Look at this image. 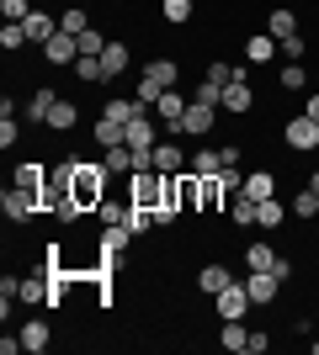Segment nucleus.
<instances>
[{"instance_id":"obj_20","label":"nucleus","mask_w":319,"mask_h":355,"mask_svg":"<svg viewBox=\"0 0 319 355\" xmlns=\"http://www.w3.org/2000/svg\"><path fill=\"white\" fill-rule=\"evenodd\" d=\"M266 32H272L277 43H282V37H298V16H293L288 6H277V11L266 16Z\"/></svg>"},{"instance_id":"obj_48","label":"nucleus","mask_w":319,"mask_h":355,"mask_svg":"<svg viewBox=\"0 0 319 355\" xmlns=\"http://www.w3.org/2000/svg\"><path fill=\"white\" fill-rule=\"evenodd\" d=\"M314 355H319V340H314Z\"/></svg>"},{"instance_id":"obj_23","label":"nucleus","mask_w":319,"mask_h":355,"mask_svg":"<svg viewBox=\"0 0 319 355\" xmlns=\"http://www.w3.org/2000/svg\"><path fill=\"white\" fill-rule=\"evenodd\" d=\"M96 144H101V148H117V144H128V122H112V117H101V122H96Z\"/></svg>"},{"instance_id":"obj_32","label":"nucleus","mask_w":319,"mask_h":355,"mask_svg":"<svg viewBox=\"0 0 319 355\" xmlns=\"http://www.w3.org/2000/svg\"><path fill=\"white\" fill-rule=\"evenodd\" d=\"M22 27H27V37H32V43H48V37H54V32H59V27H54V21H48L43 11H32L27 21H22Z\"/></svg>"},{"instance_id":"obj_1","label":"nucleus","mask_w":319,"mask_h":355,"mask_svg":"<svg viewBox=\"0 0 319 355\" xmlns=\"http://www.w3.org/2000/svg\"><path fill=\"white\" fill-rule=\"evenodd\" d=\"M75 164V207L96 212L106 202V164L101 159H69Z\"/></svg>"},{"instance_id":"obj_39","label":"nucleus","mask_w":319,"mask_h":355,"mask_svg":"<svg viewBox=\"0 0 319 355\" xmlns=\"http://www.w3.org/2000/svg\"><path fill=\"white\" fill-rule=\"evenodd\" d=\"M293 212H298V218H319V196H314V191L304 186V191L293 196Z\"/></svg>"},{"instance_id":"obj_19","label":"nucleus","mask_w":319,"mask_h":355,"mask_svg":"<svg viewBox=\"0 0 319 355\" xmlns=\"http://www.w3.org/2000/svg\"><path fill=\"white\" fill-rule=\"evenodd\" d=\"M256 106V96H250V85L245 80H234V85H224V112H234V117H245Z\"/></svg>"},{"instance_id":"obj_25","label":"nucleus","mask_w":319,"mask_h":355,"mask_svg":"<svg viewBox=\"0 0 319 355\" xmlns=\"http://www.w3.org/2000/svg\"><path fill=\"white\" fill-rule=\"evenodd\" d=\"M229 282H234V276H229V266H202V270H197V286H202L208 297H213V292H224Z\"/></svg>"},{"instance_id":"obj_28","label":"nucleus","mask_w":319,"mask_h":355,"mask_svg":"<svg viewBox=\"0 0 319 355\" xmlns=\"http://www.w3.org/2000/svg\"><path fill=\"white\" fill-rule=\"evenodd\" d=\"M293 207H282V202H277V196H266V202H261L256 207V228H277V223L288 218Z\"/></svg>"},{"instance_id":"obj_31","label":"nucleus","mask_w":319,"mask_h":355,"mask_svg":"<svg viewBox=\"0 0 319 355\" xmlns=\"http://www.w3.org/2000/svg\"><path fill=\"white\" fill-rule=\"evenodd\" d=\"M272 260H277V250H272V244H266V239L245 250V266H250V270H272Z\"/></svg>"},{"instance_id":"obj_12","label":"nucleus","mask_w":319,"mask_h":355,"mask_svg":"<svg viewBox=\"0 0 319 355\" xmlns=\"http://www.w3.org/2000/svg\"><path fill=\"white\" fill-rule=\"evenodd\" d=\"M133 64V53H128V43H106L101 48V80H117L122 69Z\"/></svg>"},{"instance_id":"obj_21","label":"nucleus","mask_w":319,"mask_h":355,"mask_svg":"<svg viewBox=\"0 0 319 355\" xmlns=\"http://www.w3.org/2000/svg\"><path fill=\"white\" fill-rule=\"evenodd\" d=\"M48 345H54V329H48L43 318L22 324V350H48Z\"/></svg>"},{"instance_id":"obj_29","label":"nucleus","mask_w":319,"mask_h":355,"mask_svg":"<svg viewBox=\"0 0 319 355\" xmlns=\"http://www.w3.org/2000/svg\"><path fill=\"white\" fill-rule=\"evenodd\" d=\"M256 207H261V202H250L245 191H234V202H229V218L240 223V228H250V223H256Z\"/></svg>"},{"instance_id":"obj_47","label":"nucleus","mask_w":319,"mask_h":355,"mask_svg":"<svg viewBox=\"0 0 319 355\" xmlns=\"http://www.w3.org/2000/svg\"><path fill=\"white\" fill-rule=\"evenodd\" d=\"M309 191H314V196H319V170H314V175H309Z\"/></svg>"},{"instance_id":"obj_37","label":"nucleus","mask_w":319,"mask_h":355,"mask_svg":"<svg viewBox=\"0 0 319 355\" xmlns=\"http://www.w3.org/2000/svg\"><path fill=\"white\" fill-rule=\"evenodd\" d=\"M101 48H106V37L96 27H85L80 32V53H85V59H101Z\"/></svg>"},{"instance_id":"obj_38","label":"nucleus","mask_w":319,"mask_h":355,"mask_svg":"<svg viewBox=\"0 0 319 355\" xmlns=\"http://www.w3.org/2000/svg\"><path fill=\"white\" fill-rule=\"evenodd\" d=\"M192 101H202V106H224V85H213V80H202V85L192 90Z\"/></svg>"},{"instance_id":"obj_22","label":"nucleus","mask_w":319,"mask_h":355,"mask_svg":"<svg viewBox=\"0 0 319 355\" xmlns=\"http://www.w3.org/2000/svg\"><path fill=\"white\" fill-rule=\"evenodd\" d=\"M186 96L181 90H165V96H160V101H154V112H160V122H181V112H186Z\"/></svg>"},{"instance_id":"obj_14","label":"nucleus","mask_w":319,"mask_h":355,"mask_svg":"<svg viewBox=\"0 0 319 355\" xmlns=\"http://www.w3.org/2000/svg\"><path fill=\"white\" fill-rule=\"evenodd\" d=\"M277 53H282V48H277L272 32H256V37H245V59H250V64H272Z\"/></svg>"},{"instance_id":"obj_43","label":"nucleus","mask_w":319,"mask_h":355,"mask_svg":"<svg viewBox=\"0 0 319 355\" xmlns=\"http://www.w3.org/2000/svg\"><path fill=\"white\" fill-rule=\"evenodd\" d=\"M0 11H6V21H27L32 6H27V0H0Z\"/></svg>"},{"instance_id":"obj_10","label":"nucleus","mask_w":319,"mask_h":355,"mask_svg":"<svg viewBox=\"0 0 319 355\" xmlns=\"http://www.w3.org/2000/svg\"><path fill=\"white\" fill-rule=\"evenodd\" d=\"M224 180H218V175H197V212H218V207H224Z\"/></svg>"},{"instance_id":"obj_9","label":"nucleus","mask_w":319,"mask_h":355,"mask_svg":"<svg viewBox=\"0 0 319 355\" xmlns=\"http://www.w3.org/2000/svg\"><path fill=\"white\" fill-rule=\"evenodd\" d=\"M144 80H149V85H160V90H176L181 64H176V59H149V64H144Z\"/></svg>"},{"instance_id":"obj_35","label":"nucleus","mask_w":319,"mask_h":355,"mask_svg":"<svg viewBox=\"0 0 319 355\" xmlns=\"http://www.w3.org/2000/svg\"><path fill=\"white\" fill-rule=\"evenodd\" d=\"M22 43H32L27 27H22V21H6V27H0V48H11V53H16Z\"/></svg>"},{"instance_id":"obj_6","label":"nucleus","mask_w":319,"mask_h":355,"mask_svg":"<svg viewBox=\"0 0 319 355\" xmlns=\"http://www.w3.org/2000/svg\"><path fill=\"white\" fill-rule=\"evenodd\" d=\"M213 302H218V318H245V313L256 308V302H250V292H245V286H234V282H229L224 292H213Z\"/></svg>"},{"instance_id":"obj_11","label":"nucleus","mask_w":319,"mask_h":355,"mask_svg":"<svg viewBox=\"0 0 319 355\" xmlns=\"http://www.w3.org/2000/svg\"><path fill=\"white\" fill-rule=\"evenodd\" d=\"M43 128H54V133H75V128H80V106H75V101H64V96H59V101H54V112H48V122H43Z\"/></svg>"},{"instance_id":"obj_13","label":"nucleus","mask_w":319,"mask_h":355,"mask_svg":"<svg viewBox=\"0 0 319 355\" xmlns=\"http://www.w3.org/2000/svg\"><path fill=\"white\" fill-rule=\"evenodd\" d=\"M101 164H106V175H133L138 159H133V148L117 144V148H101Z\"/></svg>"},{"instance_id":"obj_5","label":"nucleus","mask_w":319,"mask_h":355,"mask_svg":"<svg viewBox=\"0 0 319 355\" xmlns=\"http://www.w3.org/2000/svg\"><path fill=\"white\" fill-rule=\"evenodd\" d=\"M43 59L54 64V69H59V64H75V59H80V37L59 27V32H54V37L43 43Z\"/></svg>"},{"instance_id":"obj_26","label":"nucleus","mask_w":319,"mask_h":355,"mask_svg":"<svg viewBox=\"0 0 319 355\" xmlns=\"http://www.w3.org/2000/svg\"><path fill=\"white\" fill-rule=\"evenodd\" d=\"M54 101H59V96H54V85L32 90V101H27V117H32V122H48V112H54Z\"/></svg>"},{"instance_id":"obj_3","label":"nucleus","mask_w":319,"mask_h":355,"mask_svg":"<svg viewBox=\"0 0 319 355\" xmlns=\"http://www.w3.org/2000/svg\"><path fill=\"white\" fill-rule=\"evenodd\" d=\"M0 207H6V218H11V223H32L38 212H43V191H27V186H6Z\"/></svg>"},{"instance_id":"obj_36","label":"nucleus","mask_w":319,"mask_h":355,"mask_svg":"<svg viewBox=\"0 0 319 355\" xmlns=\"http://www.w3.org/2000/svg\"><path fill=\"white\" fill-rule=\"evenodd\" d=\"M282 90H309V74H304V64H282Z\"/></svg>"},{"instance_id":"obj_41","label":"nucleus","mask_w":319,"mask_h":355,"mask_svg":"<svg viewBox=\"0 0 319 355\" xmlns=\"http://www.w3.org/2000/svg\"><path fill=\"white\" fill-rule=\"evenodd\" d=\"M59 27H64V32H75V37H80V32L91 27V16L80 11V6H69V11H64V21H59Z\"/></svg>"},{"instance_id":"obj_7","label":"nucleus","mask_w":319,"mask_h":355,"mask_svg":"<svg viewBox=\"0 0 319 355\" xmlns=\"http://www.w3.org/2000/svg\"><path fill=\"white\" fill-rule=\"evenodd\" d=\"M282 138H288V148H298V154H304V148H319V122L304 112V117L288 122V133H282Z\"/></svg>"},{"instance_id":"obj_24","label":"nucleus","mask_w":319,"mask_h":355,"mask_svg":"<svg viewBox=\"0 0 319 355\" xmlns=\"http://www.w3.org/2000/svg\"><path fill=\"white\" fill-rule=\"evenodd\" d=\"M186 170H192V175H218V170H224V154H218V148H197Z\"/></svg>"},{"instance_id":"obj_30","label":"nucleus","mask_w":319,"mask_h":355,"mask_svg":"<svg viewBox=\"0 0 319 355\" xmlns=\"http://www.w3.org/2000/svg\"><path fill=\"white\" fill-rule=\"evenodd\" d=\"M218 340H224V350H245V345H250V329H245L240 318H224V334H218Z\"/></svg>"},{"instance_id":"obj_46","label":"nucleus","mask_w":319,"mask_h":355,"mask_svg":"<svg viewBox=\"0 0 319 355\" xmlns=\"http://www.w3.org/2000/svg\"><path fill=\"white\" fill-rule=\"evenodd\" d=\"M304 112H309V117L319 122V90H309V106H304Z\"/></svg>"},{"instance_id":"obj_8","label":"nucleus","mask_w":319,"mask_h":355,"mask_svg":"<svg viewBox=\"0 0 319 355\" xmlns=\"http://www.w3.org/2000/svg\"><path fill=\"white\" fill-rule=\"evenodd\" d=\"M245 292H250V302H256V308H266V302H277L282 282H277L272 270H250V282H245Z\"/></svg>"},{"instance_id":"obj_40","label":"nucleus","mask_w":319,"mask_h":355,"mask_svg":"<svg viewBox=\"0 0 319 355\" xmlns=\"http://www.w3.org/2000/svg\"><path fill=\"white\" fill-rule=\"evenodd\" d=\"M160 11H165V21H176V27H181V21H192V0H165Z\"/></svg>"},{"instance_id":"obj_45","label":"nucleus","mask_w":319,"mask_h":355,"mask_svg":"<svg viewBox=\"0 0 319 355\" xmlns=\"http://www.w3.org/2000/svg\"><path fill=\"white\" fill-rule=\"evenodd\" d=\"M272 276H277V282H288V276H293V260H288V254H277V260H272Z\"/></svg>"},{"instance_id":"obj_33","label":"nucleus","mask_w":319,"mask_h":355,"mask_svg":"<svg viewBox=\"0 0 319 355\" xmlns=\"http://www.w3.org/2000/svg\"><path fill=\"white\" fill-rule=\"evenodd\" d=\"M75 80H80V85H106V80H101V59H85V53H80V59H75Z\"/></svg>"},{"instance_id":"obj_18","label":"nucleus","mask_w":319,"mask_h":355,"mask_svg":"<svg viewBox=\"0 0 319 355\" xmlns=\"http://www.w3.org/2000/svg\"><path fill=\"white\" fill-rule=\"evenodd\" d=\"M11 186H27V191H43V186H48V164H38V159H27V164H16V175H11Z\"/></svg>"},{"instance_id":"obj_27","label":"nucleus","mask_w":319,"mask_h":355,"mask_svg":"<svg viewBox=\"0 0 319 355\" xmlns=\"http://www.w3.org/2000/svg\"><path fill=\"white\" fill-rule=\"evenodd\" d=\"M138 112H144V101H122V96H112V101L101 106V117H112V122H133Z\"/></svg>"},{"instance_id":"obj_16","label":"nucleus","mask_w":319,"mask_h":355,"mask_svg":"<svg viewBox=\"0 0 319 355\" xmlns=\"http://www.w3.org/2000/svg\"><path fill=\"white\" fill-rule=\"evenodd\" d=\"M240 191L250 196V202H266V196H277V175H272V170H250Z\"/></svg>"},{"instance_id":"obj_2","label":"nucleus","mask_w":319,"mask_h":355,"mask_svg":"<svg viewBox=\"0 0 319 355\" xmlns=\"http://www.w3.org/2000/svg\"><path fill=\"white\" fill-rule=\"evenodd\" d=\"M165 191H170L165 170H133L128 175V202H138V207H165Z\"/></svg>"},{"instance_id":"obj_15","label":"nucleus","mask_w":319,"mask_h":355,"mask_svg":"<svg viewBox=\"0 0 319 355\" xmlns=\"http://www.w3.org/2000/svg\"><path fill=\"white\" fill-rule=\"evenodd\" d=\"M133 228H128V223H112V228H101V254H112V260H117L122 250H128V244H133Z\"/></svg>"},{"instance_id":"obj_4","label":"nucleus","mask_w":319,"mask_h":355,"mask_svg":"<svg viewBox=\"0 0 319 355\" xmlns=\"http://www.w3.org/2000/svg\"><path fill=\"white\" fill-rule=\"evenodd\" d=\"M213 122H218V106H202L192 101L181 112V122H165V133H186V138H208L213 133Z\"/></svg>"},{"instance_id":"obj_42","label":"nucleus","mask_w":319,"mask_h":355,"mask_svg":"<svg viewBox=\"0 0 319 355\" xmlns=\"http://www.w3.org/2000/svg\"><path fill=\"white\" fill-rule=\"evenodd\" d=\"M277 48H282V59H288V64H298V59L309 53V43H304V37H282Z\"/></svg>"},{"instance_id":"obj_44","label":"nucleus","mask_w":319,"mask_h":355,"mask_svg":"<svg viewBox=\"0 0 319 355\" xmlns=\"http://www.w3.org/2000/svg\"><path fill=\"white\" fill-rule=\"evenodd\" d=\"M16 138H22V128H16V117H11V122H0V148H11Z\"/></svg>"},{"instance_id":"obj_34","label":"nucleus","mask_w":319,"mask_h":355,"mask_svg":"<svg viewBox=\"0 0 319 355\" xmlns=\"http://www.w3.org/2000/svg\"><path fill=\"white\" fill-rule=\"evenodd\" d=\"M128 228H133V234H149V228H154V207H138V202H128Z\"/></svg>"},{"instance_id":"obj_17","label":"nucleus","mask_w":319,"mask_h":355,"mask_svg":"<svg viewBox=\"0 0 319 355\" xmlns=\"http://www.w3.org/2000/svg\"><path fill=\"white\" fill-rule=\"evenodd\" d=\"M154 170L181 175V144H176V138H160V144H154Z\"/></svg>"}]
</instances>
